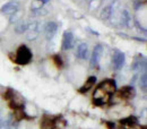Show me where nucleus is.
I'll use <instances>...</instances> for the list:
<instances>
[{
  "label": "nucleus",
  "mask_w": 147,
  "mask_h": 129,
  "mask_svg": "<svg viewBox=\"0 0 147 129\" xmlns=\"http://www.w3.org/2000/svg\"><path fill=\"white\" fill-rule=\"evenodd\" d=\"M119 7H120V0H112L109 5L103 7V9L101 11V18L103 20L111 19L117 14Z\"/></svg>",
  "instance_id": "obj_2"
},
{
  "label": "nucleus",
  "mask_w": 147,
  "mask_h": 129,
  "mask_svg": "<svg viewBox=\"0 0 147 129\" xmlns=\"http://www.w3.org/2000/svg\"><path fill=\"white\" fill-rule=\"evenodd\" d=\"M77 58L82 59V60H85L88 58V45L86 43H80L77 48V52H76Z\"/></svg>",
  "instance_id": "obj_13"
},
{
  "label": "nucleus",
  "mask_w": 147,
  "mask_h": 129,
  "mask_svg": "<svg viewBox=\"0 0 147 129\" xmlns=\"http://www.w3.org/2000/svg\"><path fill=\"white\" fill-rule=\"evenodd\" d=\"M74 44H75L74 33L71 31H69V30L65 31L63 36H62V44H61L62 50H70V49H73Z\"/></svg>",
  "instance_id": "obj_6"
},
{
  "label": "nucleus",
  "mask_w": 147,
  "mask_h": 129,
  "mask_svg": "<svg viewBox=\"0 0 147 129\" xmlns=\"http://www.w3.org/2000/svg\"><path fill=\"white\" fill-rule=\"evenodd\" d=\"M52 60H53V63L55 65L57 68H62L63 67V61H62V58L59 55H55L52 57Z\"/></svg>",
  "instance_id": "obj_20"
},
{
  "label": "nucleus",
  "mask_w": 147,
  "mask_h": 129,
  "mask_svg": "<svg viewBox=\"0 0 147 129\" xmlns=\"http://www.w3.org/2000/svg\"><path fill=\"white\" fill-rule=\"evenodd\" d=\"M58 31V24L55 22H48L43 28V33L47 40H52Z\"/></svg>",
  "instance_id": "obj_7"
},
{
  "label": "nucleus",
  "mask_w": 147,
  "mask_h": 129,
  "mask_svg": "<svg viewBox=\"0 0 147 129\" xmlns=\"http://www.w3.org/2000/svg\"><path fill=\"white\" fill-rule=\"evenodd\" d=\"M2 118H3V113H2V111L0 110V124L2 122Z\"/></svg>",
  "instance_id": "obj_26"
},
{
  "label": "nucleus",
  "mask_w": 147,
  "mask_h": 129,
  "mask_svg": "<svg viewBox=\"0 0 147 129\" xmlns=\"http://www.w3.org/2000/svg\"><path fill=\"white\" fill-rule=\"evenodd\" d=\"M119 22H121L120 24H121L122 26H126V27H129V26L131 25V17H130V15H129V13L127 10H122V11H121Z\"/></svg>",
  "instance_id": "obj_15"
},
{
  "label": "nucleus",
  "mask_w": 147,
  "mask_h": 129,
  "mask_svg": "<svg viewBox=\"0 0 147 129\" xmlns=\"http://www.w3.org/2000/svg\"><path fill=\"white\" fill-rule=\"evenodd\" d=\"M103 50H104V48H103L102 44H96V45L94 47L92 57H91V67H92V68L98 67L101 57L103 55Z\"/></svg>",
  "instance_id": "obj_5"
},
{
  "label": "nucleus",
  "mask_w": 147,
  "mask_h": 129,
  "mask_svg": "<svg viewBox=\"0 0 147 129\" xmlns=\"http://www.w3.org/2000/svg\"><path fill=\"white\" fill-rule=\"evenodd\" d=\"M112 0H101V5L102 6H107V5H109Z\"/></svg>",
  "instance_id": "obj_25"
},
{
  "label": "nucleus",
  "mask_w": 147,
  "mask_h": 129,
  "mask_svg": "<svg viewBox=\"0 0 147 129\" xmlns=\"http://www.w3.org/2000/svg\"><path fill=\"white\" fill-rule=\"evenodd\" d=\"M131 69L135 72V73H138L140 72L142 69L145 70L146 69V59L145 57L142 55H137L135 59H134V62L131 65Z\"/></svg>",
  "instance_id": "obj_10"
},
{
  "label": "nucleus",
  "mask_w": 147,
  "mask_h": 129,
  "mask_svg": "<svg viewBox=\"0 0 147 129\" xmlns=\"http://www.w3.org/2000/svg\"><path fill=\"white\" fill-rule=\"evenodd\" d=\"M119 97L123 99V100H132L136 96V90L134 86L131 85H127V86H122L119 92H118Z\"/></svg>",
  "instance_id": "obj_8"
},
{
  "label": "nucleus",
  "mask_w": 147,
  "mask_h": 129,
  "mask_svg": "<svg viewBox=\"0 0 147 129\" xmlns=\"http://www.w3.org/2000/svg\"><path fill=\"white\" fill-rule=\"evenodd\" d=\"M11 128V120L7 119V120H2V122L0 124V129H10Z\"/></svg>",
  "instance_id": "obj_23"
},
{
  "label": "nucleus",
  "mask_w": 147,
  "mask_h": 129,
  "mask_svg": "<svg viewBox=\"0 0 147 129\" xmlns=\"http://www.w3.org/2000/svg\"><path fill=\"white\" fill-rule=\"evenodd\" d=\"M20 18H22V14H20L19 11H17V13H15L14 15L10 16L9 20H10L11 24H16V23H18L19 20H20Z\"/></svg>",
  "instance_id": "obj_21"
},
{
  "label": "nucleus",
  "mask_w": 147,
  "mask_h": 129,
  "mask_svg": "<svg viewBox=\"0 0 147 129\" xmlns=\"http://www.w3.org/2000/svg\"><path fill=\"white\" fill-rule=\"evenodd\" d=\"M31 60H32V52H31V50L26 45H20L17 49V51H16L15 62L20 65V66H24V65L30 63Z\"/></svg>",
  "instance_id": "obj_1"
},
{
  "label": "nucleus",
  "mask_w": 147,
  "mask_h": 129,
  "mask_svg": "<svg viewBox=\"0 0 147 129\" xmlns=\"http://www.w3.org/2000/svg\"><path fill=\"white\" fill-rule=\"evenodd\" d=\"M43 5H44V2L42 0H33L31 3V10L33 11V10L41 9V8H43Z\"/></svg>",
  "instance_id": "obj_19"
},
{
  "label": "nucleus",
  "mask_w": 147,
  "mask_h": 129,
  "mask_svg": "<svg viewBox=\"0 0 147 129\" xmlns=\"http://www.w3.org/2000/svg\"><path fill=\"white\" fill-rule=\"evenodd\" d=\"M58 118L59 117H52L49 114H44L41 120V129H52L53 127H55Z\"/></svg>",
  "instance_id": "obj_11"
},
{
  "label": "nucleus",
  "mask_w": 147,
  "mask_h": 129,
  "mask_svg": "<svg viewBox=\"0 0 147 129\" xmlns=\"http://www.w3.org/2000/svg\"><path fill=\"white\" fill-rule=\"evenodd\" d=\"M139 86H140V90L144 93H146L147 91V75L143 74L139 78Z\"/></svg>",
  "instance_id": "obj_17"
},
{
  "label": "nucleus",
  "mask_w": 147,
  "mask_h": 129,
  "mask_svg": "<svg viewBox=\"0 0 147 129\" xmlns=\"http://www.w3.org/2000/svg\"><path fill=\"white\" fill-rule=\"evenodd\" d=\"M52 129H60V128H58V127H53Z\"/></svg>",
  "instance_id": "obj_28"
},
{
  "label": "nucleus",
  "mask_w": 147,
  "mask_h": 129,
  "mask_svg": "<svg viewBox=\"0 0 147 129\" xmlns=\"http://www.w3.org/2000/svg\"><path fill=\"white\" fill-rule=\"evenodd\" d=\"M18 9H19L18 3H17L16 1H10V2L5 3V5L1 7L0 11H1L3 15H9V16H11V15H14L15 13H17Z\"/></svg>",
  "instance_id": "obj_9"
},
{
  "label": "nucleus",
  "mask_w": 147,
  "mask_h": 129,
  "mask_svg": "<svg viewBox=\"0 0 147 129\" xmlns=\"http://www.w3.org/2000/svg\"><path fill=\"white\" fill-rule=\"evenodd\" d=\"M27 30H28V20H23V19L16 23L14 27V32L16 34H24L27 32Z\"/></svg>",
  "instance_id": "obj_12"
},
{
  "label": "nucleus",
  "mask_w": 147,
  "mask_h": 129,
  "mask_svg": "<svg viewBox=\"0 0 147 129\" xmlns=\"http://www.w3.org/2000/svg\"><path fill=\"white\" fill-rule=\"evenodd\" d=\"M3 99L6 101H8V102H10L11 100H14L15 99V92H14V90L13 88H8L6 92L3 93Z\"/></svg>",
  "instance_id": "obj_18"
},
{
  "label": "nucleus",
  "mask_w": 147,
  "mask_h": 129,
  "mask_svg": "<svg viewBox=\"0 0 147 129\" xmlns=\"http://www.w3.org/2000/svg\"><path fill=\"white\" fill-rule=\"evenodd\" d=\"M83 1H85L86 3H91V2H93L94 0H83Z\"/></svg>",
  "instance_id": "obj_27"
},
{
  "label": "nucleus",
  "mask_w": 147,
  "mask_h": 129,
  "mask_svg": "<svg viewBox=\"0 0 147 129\" xmlns=\"http://www.w3.org/2000/svg\"><path fill=\"white\" fill-rule=\"evenodd\" d=\"M95 83H96V77H95V76H91V77H88V78H87V80L84 83V85L78 90V92L82 93V94L87 93L93 87V85H95Z\"/></svg>",
  "instance_id": "obj_14"
},
{
  "label": "nucleus",
  "mask_w": 147,
  "mask_h": 129,
  "mask_svg": "<svg viewBox=\"0 0 147 129\" xmlns=\"http://www.w3.org/2000/svg\"><path fill=\"white\" fill-rule=\"evenodd\" d=\"M40 34V24L36 20L30 22L28 20V30L26 32V37L28 41H34Z\"/></svg>",
  "instance_id": "obj_4"
},
{
  "label": "nucleus",
  "mask_w": 147,
  "mask_h": 129,
  "mask_svg": "<svg viewBox=\"0 0 147 129\" xmlns=\"http://www.w3.org/2000/svg\"><path fill=\"white\" fill-rule=\"evenodd\" d=\"M32 15L33 16H45V15H48V10L44 9V8H41V9H37V10H33Z\"/></svg>",
  "instance_id": "obj_22"
},
{
  "label": "nucleus",
  "mask_w": 147,
  "mask_h": 129,
  "mask_svg": "<svg viewBox=\"0 0 147 129\" xmlns=\"http://www.w3.org/2000/svg\"><path fill=\"white\" fill-rule=\"evenodd\" d=\"M105 126H107L109 129H114V128H115L114 122H111V121H105Z\"/></svg>",
  "instance_id": "obj_24"
},
{
  "label": "nucleus",
  "mask_w": 147,
  "mask_h": 129,
  "mask_svg": "<svg viewBox=\"0 0 147 129\" xmlns=\"http://www.w3.org/2000/svg\"><path fill=\"white\" fill-rule=\"evenodd\" d=\"M137 118L136 117H132V115H129L127 118H123L120 120V124L121 125H126V126H129V127H135L137 125Z\"/></svg>",
  "instance_id": "obj_16"
},
{
  "label": "nucleus",
  "mask_w": 147,
  "mask_h": 129,
  "mask_svg": "<svg viewBox=\"0 0 147 129\" xmlns=\"http://www.w3.org/2000/svg\"><path fill=\"white\" fill-rule=\"evenodd\" d=\"M112 61H113V67L115 70H120L123 66H125V62H126V55L122 51H120L119 49H115L113 51V58H112Z\"/></svg>",
  "instance_id": "obj_3"
}]
</instances>
